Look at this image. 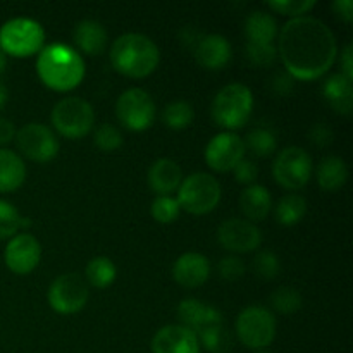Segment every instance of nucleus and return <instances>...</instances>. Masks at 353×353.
<instances>
[{"label":"nucleus","mask_w":353,"mask_h":353,"mask_svg":"<svg viewBox=\"0 0 353 353\" xmlns=\"http://www.w3.org/2000/svg\"><path fill=\"white\" fill-rule=\"evenodd\" d=\"M21 219L12 203L0 200V240H10L21 228Z\"/></svg>","instance_id":"nucleus-35"},{"label":"nucleus","mask_w":353,"mask_h":353,"mask_svg":"<svg viewBox=\"0 0 353 353\" xmlns=\"http://www.w3.org/2000/svg\"><path fill=\"white\" fill-rule=\"evenodd\" d=\"M221 190L219 181L212 174L207 172H193L188 178H183L181 185L178 188L179 209L192 216H203L209 214L219 205Z\"/></svg>","instance_id":"nucleus-6"},{"label":"nucleus","mask_w":353,"mask_h":353,"mask_svg":"<svg viewBox=\"0 0 353 353\" xmlns=\"http://www.w3.org/2000/svg\"><path fill=\"white\" fill-rule=\"evenodd\" d=\"M214 123L224 131L241 130L247 126L254 110V93L243 83H230L223 86L212 102Z\"/></svg>","instance_id":"nucleus-4"},{"label":"nucleus","mask_w":353,"mask_h":353,"mask_svg":"<svg viewBox=\"0 0 353 353\" xmlns=\"http://www.w3.org/2000/svg\"><path fill=\"white\" fill-rule=\"evenodd\" d=\"M152 353H200V341L193 331L181 324H169L154 334Z\"/></svg>","instance_id":"nucleus-16"},{"label":"nucleus","mask_w":353,"mask_h":353,"mask_svg":"<svg viewBox=\"0 0 353 353\" xmlns=\"http://www.w3.org/2000/svg\"><path fill=\"white\" fill-rule=\"evenodd\" d=\"M236 336L250 350H264L274 341L276 323L274 314L262 305H250L241 310L236 317Z\"/></svg>","instance_id":"nucleus-8"},{"label":"nucleus","mask_w":353,"mask_h":353,"mask_svg":"<svg viewBox=\"0 0 353 353\" xmlns=\"http://www.w3.org/2000/svg\"><path fill=\"white\" fill-rule=\"evenodd\" d=\"M247 55L250 59L252 64L259 65V68H269L278 59V48L274 43L271 45H255L247 43Z\"/></svg>","instance_id":"nucleus-38"},{"label":"nucleus","mask_w":353,"mask_h":353,"mask_svg":"<svg viewBox=\"0 0 353 353\" xmlns=\"http://www.w3.org/2000/svg\"><path fill=\"white\" fill-rule=\"evenodd\" d=\"M193 54L202 68L209 69V71H219V69L226 68L228 62L231 61L233 50H231V43L226 37L210 33L199 38L193 47Z\"/></svg>","instance_id":"nucleus-19"},{"label":"nucleus","mask_w":353,"mask_h":353,"mask_svg":"<svg viewBox=\"0 0 353 353\" xmlns=\"http://www.w3.org/2000/svg\"><path fill=\"white\" fill-rule=\"evenodd\" d=\"M333 10L341 21L350 24L353 21V2L352 0H334Z\"/></svg>","instance_id":"nucleus-43"},{"label":"nucleus","mask_w":353,"mask_h":353,"mask_svg":"<svg viewBox=\"0 0 353 353\" xmlns=\"http://www.w3.org/2000/svg\"><path fill=\"white\" fill-rule=\"evenodd\" d=\"M93 141L102 152H116L123 145V134L114 124H100L93 133Z\"/></svg>","instance_id":"nucleus-36"},{"label":"nucleus","mask_w":353,"mask_h":353,"mask_svg":"<svg viewBox=\"0 0 353 353\" xmlns=\"http://www.w3.org/2000/svg\"><path fill=\"white\" fill-rule=\"evenodd\" d=\"M271 307L279 314H295L302 307V295L293 286H279L269 296Z\"/></svg>","instance_id":"nucleus-32"},{"label":"nucleus","mask_w":353,"mask_h":353,"mask_svg":"<svg viewBox=\"0 0 353 353\" xmlns=\"http://www.w3.org/2000/svg\"><path fill=\"white\" fill-rule=\"evenodd\" d=\"M109 57L110 64L119 74L141 79L150 76L159 68L161 50L147 34L124 33L114 40Z\"/></svg>","instance_id":"nucleus-3"},{"label":"nucleus","mask_w":353,"mask_h":353,"mask_svg":"<svg viewBox=\"0 0 353 353\" xmlns=\"http://www.w3.org/2000/svg\"><path fill=\"white\" fill-rule=\"evenodd\" d=\"M210 276V262L199 252H186L176 259L172 265V278L183 288H199Z\"/></svg>","instance_id":"nucleus-18"},{"label":"nucleus","mask_w":353,"mask_h":353,"mask_svg":"<svg viewBox=\"0 0 353 353\" xmlns=\"http://www.w3.org/2000/svg\"><path fill=\"white\" fill-rule=\"evenodd\" d=\"M196 338L200 341V347L205 348L209 353H228L233 348V336L224 324L209 327Z\"/></svg>","instance_id":"nucleus-31"},{"label":"nucleus","mask_w":353,"mask_h":353,"mask_svg":"<svg viewBox=\"0 0 353 353\" xmlns=\"http://www.w3.org/2000/svg\"><path fill=\"white\" fill-rule=\"evenodd\" d=\"M243 138L236 133L223 131L216 134L205 147V162L212 171L230 172L245 159Z\"/></svg>","instance_id":"nucleus-14"},{"label":"nucleus","mask_w":353,"mask_h":353,"mask_svg":"<svg viewBox=\"0 0 353 353\" xmlns=\"http://www.w3.org/2000/svg\"><path fill=\"white\" fill-rule=\"evenodd\" d=\"M309 137L310 141H312L314 145H317V147H327V145L333 141V131H331L330 126L319 123L310 130Z\"/></svg>","instance_id":"nucleus-41"},{"label":"nucleus","mask_w":353,"mask_h":353,"mask_svg":"<svg viewBox=\"0 0 353 353\" xmlns=\"http://www.w3.org/2000/svg\"><path fill=\"white\" fill-rule=\"evenodd\" d=\"M17 150L30 161L45 164L57 157L59 140L54 131L41 123H28L16 131Z\"/></svg>","instance_id":"nucleus-12"},{"label":"nucleus","mask_w":353,"mask_h":353,"mask_svg":"<svg viewBox=\"0 0 353 353\" xmlns=\"http://www.w3.org/2000/svg\"><path fill=\"white\" fill-rule=\"evenodd\" d=\"M279 28L274 17L264 10H255L245 19V37L247 43L271 45L278 38Z\"/></svg>","instance_id":"nucleus-25"},{"label":"nucleus","mask_w":353,"mask_h":353,"mask_svg":"<svg viewBox=\"0 0 353 353\" xmlns=\"http://www.w3.org/2000/svg\"><path fill=\"white\" fill-rule=\"evenodd\" d=\"M276 221L281 226H295L305 217L307 214V200L299 193H290L285 195L278 202L274 209Z\"/></svg>","instance_id":"nucleus-28"},{"label":"nucleus","mask_w":353,"mask_h":353,"mask_svg":"<svg viewBox=\"0 0 353 353\" xmlns=\"http://www.w3.org/2000/svg\"><path fill=\"white\" fill-rule=\"evenodd\" d=\"M278 57L286 72L299 81L319 79L333 68L338 55L336 37L314 16L290 19L278 33Z\"/></svg>","instance_id":"nucleus-1"},{"label":"nucleus","mask_w":353,"mask_h":353,"mask_svg":"<svg viewBox=\"0 0 353 353\" xmlns=\"http://www.w3.org/2000/svg\"><path fill=\"white\" fill-rule=\"evenodd\" d=\"M178 319L181 323V326L188 327L196 336L200 333H203L205 330H209V327L217 326V324H224L221 310H217L216 307L196 299H185L179 303Z\"/></svg>","instance_id":"nucleus-17"},{"label":"nucleus","mask_w":353,"mask_h":353,"mask_svg":"<svg viewBox=\"0 0 353 353\" xmlns=\"http://www.w3.org/2000/svg\"><path fill=\"white\" fill-rule=\"evenodd\" d=\"M150 212L152 217H154L157 223L171 224L178 219L179 214H181V209H179V203L174 196L162 195L155 196V200L152 202Z\"/></svg>","instance_id":"nucleus-33"},{"label":"nucleus","mask_w":353,"mask_h":353,"mask_svg":"<svg viewBox=\"0 0 353 353\" xmlns=\"http://www.w3.org/2000/svg\"><path fill=\"white\" fill-rule=\"evenodd\" d=\"M243 143L245 150H250V154H254L255 157L264 159L274 154L276 147H278V138H276L274 131L272 130L259 126L254 128V130L247 134Z\"/></svg>","instance_id":"nucleus-29"},{"label":"nucleus","mask_w":353,"mask_h":353,"mask_svg":"<svg viewBox=\"0 0 353 353\" xmlns=\"http://www.w3.org/2000/svg\"><path fill=\"white\" fill-rule=\"evenodd\" d=\"M90 299L88 283L74 272H68L52 281L48 288V305L62 316H72L85 309Z\"/></svg>","instance_id":"nucleus-11"},{"label":"nucleus","mask_w":353,"mask_h":353,"mask_svg":"<svg viewBox=\"0 0 353 353\" xmlns=\"http://www.w3.org/2000/svg\"><path fill=\"white\" fill-rule=\"evenodd\" d=\"M234 179H236L240 185H255V179L259 176V168L255 165L254 161H248V159H243V161L238 162L233 169Z\"/></svg>","instance_id":"nucleus-40"},{"label":"nucleus","mask_w":353,"mask_h":353,"mask_svg":"<svg viewBox=\"0 0 353 353\" xmlns=\"http://www.w3.org/2000/svg\"><path fill=\"white\" fill-rule=\"evenodd\" d=\"M217 240L224 250L233 254H250L262 243V233L257 224L247 219H226L217 228Z\"/></svg>","instance_id":"nucleus-13"},{"label":"nucleus","mask_w":353,"mask_h":353,"mask_svg":"<svg viewBox=\"0 0 353 353\" xmlns=\"http://www.w3.org/2000/svg\"><path fill=\"white\" fill-rule=\"evenodd\" d=\"M272 176L276 183L290 192L303 188L312 176V157L305 148L286 147L274 159Z\"/></svg>","instance_id":"nucleus-10"},{"label":"nucleus","mask_w":353,"mask_h":353,"mask_svg":"<svg viewBox=\"0 0 353 353\" xmlns=\"http://www.w3.org/2000/svg\"><path fill=\"white\" fill-rule=\"evenodd\" d=\"M293 81H295V79H293L288 72H278V74H274V78H272L271 86L278 95L286 97L290 92H292Z\"/></svg>","instance_id":"nucleus-42"},{"label":"nucleus","mask_w":353,"mask_h":353,"mask_svg":"<svg viewBox=\"0 0 353 353\" xmlns=\"http://www.w3.org/2000/svg\"><path fill=\"white\" fill-rule=\"evenodd\" d=\"M281 271V262L278 255L271 250H261L254 259V272L264 281H271Z\"/></svg>","instance_id":"nucleus-34"},{"label":"nucleus","mask_w":353,"mask_h":353,"mask_svg":"<svg viewBox=\"0 0 353 353\" xmlns=\"http://www.w3.org/2000/svg\"><path fill=\"white\" fill-rule=\"evenodd\" d=\"M324 100L336 110L338 114L348 116L353 107V86L348 78H345L341 72L331 74L321 86Z\"/></svg>","instance_id":"nucleus-23"},{"label":"nucleus","mask_w":353,"mask_h":353,"mask_svg":"<svg viewBox=\"0 0 353 353\" xmlns=\"http://www.w3.org/2000/svg\"><path fill=\"white\" fill-rule=\"evenodd\" d=\"M317 183L324 192H338L348 179V165L338 155H327L319 162L316 171Z\"/></svg>","instance_id":"nucleus-26"},{"label":"nucleus","mask_w":353,"mask_h":353,"mask_svg":"<svg viewBox=\"0 0 353 353\" xmlns=\"http://www.w3.org/2000/svg\"><path fill=\"white\" fill-rule=\"evenodd\" d=\"M272 196L262 185H250L240 195V210L250 223H262L271 214Z\"/></svg>","instance_id":"nucleus-22"},{"label":"nucleus","mask_w":353,"mask_h":353,"mask_svg":"<svg viewBox=\"0 0 353 353\" xmlns=\"http://www.w3.org/2000/svg\"><path fill=\"white\" fill-rule=\"evenodd\" d=\"M353 45L352 43H347L345 45L343 52H341V74L345 76V78H348L350 81H353Z\"/></svg>","instance_id":"nucleus-44"},{"label":"nucleus","mask_w":353,"mask_h":353,"mask_svg":"<svg viewBox=\"0 0 353 353\" xmlns=\"http://www.w3.org/2000/svg\"><path fill=\"white\" fill-rule=\"evenodd\" d=\"M193 117H195V110L185 100H176V102L168 103L162 110V121L169 130L181 131L192 126Z\"/></svg>","instance_id":"nucleus-30"},{"label":"nucleus","mask_w":353,"mask_h":353,"mask_svg":"<svg viewBox=\"0 0 353 353\" xmlns=\"http://www.w3.org/2000/svg\"><path fill=\"white\" fill-rule=\"evenodd\" d=\"M72 41H74L76 48H79L83 54L100 55L105 50L107 31L99 21H79L72 31Z\"/></svg>","instance_id":"nucleus-21"},{"label":"nucleus","mask_w":353,"mask_h":353,"mask_svg":"<svg viewBox=\"0 0 353 353\" xmlns=\"http://www.w3.org/2000/svg\"><path fill=\"white\" fill-rule=\"evenodd\" d=\"M217 272L224 281H236L245 274V264L241 259L230 255V257H223L217 264Z\"/></svg>","instance_id":"nucleus-39"},{"label":"nucleus","mask_w":353,"mask_h":353,"mask_svg":"<svg viewBox=\"0 0 353 353\" xmlns=\"http://www.w3.org/2000/svg\"><path fill=\"white\" fill-rule=\"evenodd\" d=\"M117 268L109 257H95L86 264L85 281L97 290H105L116 281Z\"/></svg>","instance_id":"nucleus-27"},{"label":"nucleus","mask_w":353,"mask_h":353,"mask_svg":"<svg viewBox=\"0 0 353 353\" xmlns=\"http://www.w3.org/2000/svg\"><path fill=\"white\" fill-rule=\"evenodd\" d=\"M6 65H7V55L3 54L2 48H0V76H2L3 71H6Z\"/></svg>","instance_id":"nucleus-47"},{"label":"nucleus","mask_w":353,"mask_h":353,"mask_svg":"<svg viewBox=\"0 0 353 353\" xmlns=\"http://www.w3.org/2000/svg\"><path fill=\"white\" fill-rule=\"evenodd\" d=\"M54 130L68 140H81L92 133L95 112L88 100L79 97H65L59 100L50 114Z\"/></svg>","instance_id":"nucleus-7"},{"label":"nucleus","mask_w":353,"mask_h":353,"mask_svg":"<svg viewBox=\"0 0 353 353\" xmlns=\"http://www.w3.org/2000/svg\"><path fill=\"white\" fill-rule=\"evenodd\" d=\"M7 100H9V92H7V88L3 83H0V110L6 107Z\"/></svg>","instance_id":"nucleus-46"},{"label":"nucleus","mask_w":353,"mask_h":353,"mask_svg":"<svg viewBox=\"0 0 353 353\" xmlns=\"http://www.w3.org/2000/svg\"><path fill=\"white\" fill-rule=\"evenodd\" d=\"M257 353H271V352H257Z\"/></svg>","instance_id":"nucleus-48"},{"label":"nucleus","mask_w":353,"mask_h":353,"mask_svg":"<svg viewBox=\"0 0 353 353\" xmlns=\"http://www.w3.org/2000/svg\"><path fill=\"white\" fill-rule=\"evenodd\" d=\"M16 138V128L12 121L0 117V145H7Z\"/></svg>","instance_id":"nucleus-45"},{"label":"nucleus","mask_w":353,"mask_h":353,"mask_svg":"<svg viewBox=\"0 0 353 353\" xmlns=\"http://www.w3.org/2000/svg\"><path fill=\"white\" fill-rule=\"evenodd\" d=\"M85 61L76 48L65 43L45 45L37 59V74L54 92H71L85 78Z\"/></svg>","instance_id":"nucleus-2"},{"label":"nucleus","mask_w":353,"mask_h":353,"mask_svg":"<svg viewBox=\"0 0 353 353\" xmlns=\"http://www.w3.org/2000/svg\"><path fill=\"white\" fill-rule=\"evenodd\" d=\"M148 186L157 196L171 195L179 188L183 181V171L171 159H157L148 169Z\"/></svg>","instance_id":"nucleus-20"},{"label":"nucleus","mask_w":353,"mask_h":353,"mask_svg":"<svg viewBox=\"0 0 353 353\" xmlns=\"http://www.w3.org/2000/svg\"><path fill=\"white\" fill-rule=\"evenodd\" d=\"M41 259V245L33 234L17 233L3 250V262L7 269L17 276H26L37 269Z\"/></svg>","instance_id":"nucleus-15"},{"label":"nucleus","mask_w":353,"mask_h":353,"mask_svg":"<svg viewBox=\"0 0 353 353\" xmlns=\"http://www.w3.org/2000/svg\"><path fill=\"white\" fill-rule=\"evenodd\" d=\"M116 116L126 130L140 133L155 123L157 107L150 93L141 88H130L117 99Z\"/></svg>","instance_id":"nucleus-9"},{"label":"nucleus","mask_w":353,"mask_h":353,"mask_svg":"<svg viewBox=\"0 0 353 353\" xmlns=\"http://www.w3.org/2000/svg\"><path fill=\"white\" fill-rule=\"evenodd\" d=\"M26 179V164L19 154L0 148V193H10L21 188Z\"/></svg>","instance_id":"nucleus-24"},{"label":"nucleus","mask_w":353,"mask_h":353,"mask_svg":"<svg viewBox=\"0 0 353 353\" xmlns=\"http://www.w3.org/2000/svg\"><path fill=\"white\" fill-rule=\"evenodd\" d=\"M45 47V30L30 17H14L0 26V48L10 57H31Z\"/></svg>","instance_id":"nucleus-5"},{"label":"nucleus","mask_w":353,"mask_h":353,"mask_svg":"<svg viewBox=\"0 0 353 353\" xmlns=\"http://www.w3.org/2000/svg\"><path fill=\"white\" fill-rule=\"evenodd\" d=\"M268 7L283 16L302 17L316 7V0H269Z\"/></svg>","instance_id":"nucleus-37"}]
</instances>
